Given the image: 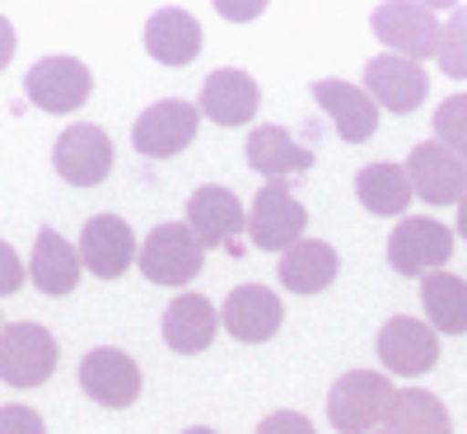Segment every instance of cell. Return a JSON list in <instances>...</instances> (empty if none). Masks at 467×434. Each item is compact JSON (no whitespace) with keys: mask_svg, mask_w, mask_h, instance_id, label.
Here are the masks:
<instances>
[{"mask_svg":"<svg viewBox=\"0 0 467 434\" xmlns=\"http://www.w3.org/2000/svg\"><path fill=\"white\" fill-rule=\"evenodd\" d=\"M453 233L458 229H449L431 215H407L393 233H388V266L425 281V275H435L453 257Z\"/></svg>","mask_w":467,"mask_h":434,"instance_id":"cell-5","label":"cell"},{"mask_svg":"<svg viewBox=\"0 0 467 434\" xmlns=\"http://www.w3.org/2000/svg\"><path fill=\"white\" fill-rule=\"evenodd\" d=\"M356 196L369 215H402L416 202V187L407 178V164H365L356 173Z\"/></svg>","mask_w":467,"mask_h":434,"instance_id":"cell-24","label":"cell"},{"mask_svg":"<svg viewBox=\"0 0 467 434\" xmlns=\"http://www.w3.org/2000/svg\"><path fill=\"white\" fill-rule=\"evenodd\" d=\"M458 233L467 239V196H462V206H458Z\"/></svg>","mask_w":467,"mask_h":434,"instance_id":"cell-33","label":"cell"},{"mask_svg":"<svg viewBox=\"0 0 467 434\" xmlns=\"http://www.w3.org/2000/svg\"><path fill=\"white\" fill-rule=\"evenodd\" d=\"M197 122H202L197 103L160 98L131 122V145H136V154H145V160H173L178 150H187L192 140H197Z\"/></svg>","mask_w":467,"mask_h":434,"instance_id":"cell-4","label":"cell"},{"mask_svg":"<svg viewBox=\"0 0 467 434\" xmlns=\"http://www.w3.org/2000/svg\"><path fill=\"white\" fill-rule=\"evenodd\" d=\"M187 229L202 239V248H234V239L248 229V211L229 187H197L187 196Z\"/></svg>","mask_w":467,"mask_h":434,"instance_id":"cell-16","label":"cell"},{"mask_svg":"<svg viewBox=\"0 0 467 434\" xmlns=\"http://www.w3.org/2000/svg\"><path fill=\"white\" fill-rule=\"evenodd\" d=\"M224 19H234V24H244V19H257L266 5H262V0H220V5H215Z\"/></svg>","mask_w":467,"mask_h":434,"instance_id":"cell-31","label":"cell"},{"mask_svg":"<svg viewBox=\"0 0 467 434\" xmlns=\"http://www.w3.org/2000/svg\"><path fill=\"white\" fill-rule=\"evenodd\" d=\"M314 98H318V108L327 112V122L337 127V136L346 145H365L379 131V103L369 98V89L350 85V80H318Z\"/></svg>","mask_w":467,"mask_h":434,"instance_id":"cell-18","label":"cell"},{"mask_svg":"<svg viewBox=\"0 0 467 434\" xmlns=\"http://www.w3.org/2000/svg\"><path fill=\"white\" fill-rule=\"evenodd\" d=\"M440 70L449 80H467V10L458 5L444 19V37H440Z\"/></svg>","mask_w":467,"mask_h":434,"instance_id":"cell-27","label":"cell"},{"mask_svg":"<svg viewBox=\"0 0 467 434\" xmlns=\"http://www.w3.org/2000/svg\"><path fill=\"white\" fill-rule=\"evenodd\" d=\"M215 327H224V323L206 294H178L164 308V341L178 355H202L215 341Z\"/></svg>","mask_w":467,"mask_h":434,"instance_id":"cell-22","label":"cell"},{"mask_svg":"<svg viewBox=\"0 0 467 434\" xmlns=\"http://www.w3.org/2000/svg\"><path fill=\"white\" fill-rule=\"evenodd\" d=\"M182 434H215V429H206V425H192V429H182Z\"/></svg>","mask_w":467,"mask_h":434,"instance_id":"cell-34","label":"cell"},{"mask_svg":"<svg viewBox=\"0 0 467 434\" xmlns=\"http://www.w3.org/2000/svg\"><path fill=\"white\" fill-rule=\"evenodd\" d=\"M220 323L234 341H244V346H262L281 332L285 323V304L276 290H266V285H239V290H229V299L220 304Z\"/></svg>","mask_w":467,"mask_h":434,"instance_id":"cell-12","label":"cell"},{"mask_svg":"<svg viewBox=\"0 0 467 434\" xmlns=\"http://www.w3.org/2000/svg\"><path fill=\"white\" fill-rule=\"evenodd\" d=\"M383 429L388 434H453V420H449V407L435 398V392H425V388H398Z\"/></svg>","mask_w":467,"mask_h":434,"instance_id":"cell-26","label":"cell"},{"mask_svg":"<svg viewBox=\"0 0 467 434\" xmlns=\"http://www.w3.org/2000/svg\"><path fill=\"white\" fill-rule=\"evenodd\" d=\"M257 434H318V429L308 425L299 411H271V416L257 425Z\"/></svg>","mask_w":467,"mask_h":434,"instance_id":"cell-30","label":"cell"},{"mask_svg":"<svg viewBox=\"0 0 467 434\" xmlns=\"http://www.w3.org/2000/svg\"><path fill=\"white\" fill-rule=\"evenodd\" d=\"M314 164V154H308L285 127H257L248 136V169H257L266 182H281L290 173H304Z\"/></svg>","mask_w":467,"mask_h":434,"instance_id":"cell-23","label":"cell"},{"mask_svg":"<svg viewBox=\"0 0 467 434\" xmlns=\"http://www.w3.org/2000/svg\"><path fill=\"white\" fill-rule=\"evenodd\" d=\"M407 178L416 187V202L425 206H462L467 196V160L444 140H420L407 154Z\"/></svg>","mask_w":467,"mask_h":434,"instance_id":"cell-8","label":"cell"},{"mask_svg":"<svg viewBox=\"0 0 467 434\" xmlns=\"http://www.w3.org/2000/svg\"><path fill=\"white\" fill-rule=\"evenodd\" d=\"M80 257H85L89 275L117 281V275L131 271V262H140V248H136V233L122 215H94L80 233Z\"/></svg>","mask_w":467,"mask_h":434,"instance_id":"cell-15","label":"cell"},{"mask_svg":"<svg viewBox=\"0 0 467 434\" xmlns=\"http://www.w3.org/2000/svg\"><path fill=\"white\" fill-rule=\"evenodd\" d=\"M80 388L99 407H112V411H127L136 398H140V365L131 360L127 350H112V346H99L80 360Z\"/></svg>","mask_w":467,"mask_h":434,"instance_id":"cell-13","label":"cell"},{"mask_svg":"<svg viewBox=\"0 0 467 434\" xmlns=\"http://www.w3.org/2000/svg\"><path fill=\"white\" fill-rule=\"evenodd\" d=\"M145 52L160 66H192L202 57V24L178 5H164L145 19Z\"/></svg>","mask_w":467,"mask_h":434,"instance_id":"cell-19","label":"cell"},{"mask_svg":"<svg viewBox=\"0 0 467 434\" xmlns=\"http://www.w3.org/2000/svg\"><path fill=\"white\" fill-rule=\"evenodd\" d=\"M57 374V336L43 323H5L0 332V378L5 388H43Z\"/></svg>","mask_w":467,"mask_h":434,"instance_id":"cell-3","label":"cell"},{"mask_svg":"<svg viewBox=\"0 0 467 434\" xmlns=\"http://www.w3.org/2000/svg\"><path fill=\"white\" fill-rule=\"evenodd\" d=\"M202 117H211L215 127H248L257 108H262V89L248 70H211L202 80Z\"/></svg>","mask_w":467,"mask_h":434,"instance_id":"cell-17","label":"cell"},{"mask_svg":"<svg viewBox=\"0 0 467 434\" xmlns=\"http://www.w3.org/2000/svg\"><path fill=\"white\" fill-rule=\"evenodd\" d=\"M379 434H388V429H379Z\"/></svg>","mask_w":467,"mask_h":434,"instance_id":"cell-35","label":"cell"},{"mask_svg":"<svg viewBox=\"0 0 467 434\" xmlns=\"http://www.w3.org/2000/svg\"><path fill=\"white\" fill-rule=\"evenodd\" d=\"M112 140L108 131L89 127V122H75L57 136L52 145V169L70 182V187H99L108 173H112Z\"/></svg>","mask_w":467,"mask_h":434,"instance_id":"cell-11","label":"cell"},{"mask_svg":"<svg viewBox=\"0 0 467 434\" xmlns=\"http://www.w3.org/2000/svg\"><path fill=\"white\" fill-rule=\"evenodd\" d=\"M379 360H383V374H398V378H420L431 374L435 360H440V332L420 318H388L379 327Z\"/></svg>","mask_w":467,"mask_h":434,"instance_id":"cell-10","label":"cell"},{"mask_svg":"<svg viewBox=\"0 0 467 434\" xmlns=\"http://www.w3.org/2000/svg\"><path fill=\"white\" fill-rule=\"evenodd\" d=\"M337 271H341V257H337L332 243L304 239V243H295L290 253H281L276 281H281L290 294H323V290L337 281Z\"/></svg>","mask_w":467,"mask_h":434,"instance_id":"cell-21","label":"cell"},{"mask_svg":"<svg viewBox=\"0 0 467 434\" xmlns=\"http://www.w3.org/2000/svg\"><path fill=\"white\" fill-rule=\"evenodd\" d=\"M80 275H85L80 248H70L57 229H37V243H33V257H28V281L43 294L61 299L80 285Z\"/></svg>","mask_w":467,"mask_h":434,"instance_id":"cell-20","label":"cell"},{"mask_svg":"<svg viewBox=\"0 0 467 434\" xmlns=\"http://www.w3.org/2000/svg\"><path fill=\"white\" fill-rule=\"evenodd\" d=\"M365 89L379 108L388 112H416L431 94V80H425V66L420 61H407V57H369L365 61Z\"/></svg>","mask_w":467,"mask_h":434,"instance_id":"cell-14","label":"cell"},{"mask_svg":"<svg viewBox=\"0 0 467 434\" xmlns=\"http://www.w3.org/2000/svg\"><path fill=\"white\" fill-rule=\"evenodd\" d=\"M24 94L33 108H43V112H75V108H85L89 94H94V75L85 61H75V57H43L37 66H28L24 75Z\"/></svg>","mask_w":467,"mask_h":434,"instance_id":"cell-9","label":"cell"},{"mask_svg":"<svg viewBox=\"0 0 467 434\" xmlns=\"http://www.w3.org/2000/svg\"><path fill=\"white\" fill-rule=\"evenodd\" d=\"M393 398H398V388L388 383V374H379V369H350L327 392V420H332L337 434H379Z\"/></svg>","mask_w":467,"mask_h":434,"instance_id":"cell-1","label":"cell"},{"mask_svg":"<svg viewBox=\"0 0 467 434\" xmlns=\"http://www.w3.org/2000/svg\"><path fill=\"white\" fill-rule=\"evenodd\" d=\"M206 266V248L202 239L192 233L187 224H154L145 233V243H140V275L150 285H187V281H197Z\"/></svg>","mask_w":467,"mask_h":434,"instance_id":"cell-2","label":"cell"},{"mask_svg":"<svg viewBox=\"0 0 467 434\" xmlns=\"http://www.w3.org/2000/svg\"><path fill=\"white\" fill-rule=\"evenodd\" d=\"M304 229H308V211L290 196L285 182H266L253 196V211H248V239L262 253H290L295 243H304Z\"/></svg>","mask_w":467,"mask_h":434,"instance_id":"cell-7","label":"cell"},{"mask_svg":"<svg viewBox=\"0 0 467 434\" xmlns=\"http://www.w3.org/2000/svg\"><path fill=\"white\" fill-rule=\"evenodd\" d=\"M435 140H444L453 154L467 160V94H453L435 112Z\"/></svg>","mask_w":467,"mask_h":434,"instance_id":"cell-28","label":"cell"},{"mask_svg":"<svg viewBox=\"0 0 467 434\" xmlns=\"http://www.w3.org/2000/svg\"><path fill=\"white\" fill-rule=\"evenodd\" d=\"M0 434H47V420L37 416L33 407L10 402L5 411H0Z\"/></svg>","mask_w":467,"mask_h":434,"instance_id":"cell-29","label":"cell"},{"mask_svg":"<svg viewBox=\"0 0 467 434\" xmlns=\"http://www.w3.org/2000/svg\"><path fill=\"white\" fill-rule=\"evenodd\" d=\"M0 262H5V294H15L19 290V281H24V266H19V253L5 243L0 248Z\"/></svg>","mask_w":467,"mask_h":434,"instance_id":"cell-32","label":"cell"},{"mask_svg":"<svg viewBox=\"0 0 467 434\" xmlns=\"http://www.w3.org/2000/svg\"><path fill=\"white\" fill-rule=\"evenodd\" d=\"M420 308L425 323L444 336H462L467 332V281L453 271H435L420 281Z\"/></svg>","mask_w":467,"mask_h":434,"instance_id":"cell-25","label":"cell"},{"mask_svg":"<svg viewBox=\"0 0 467 434\" xmlns=\"http://www.w3.org/2000/svg\"><path fill=\"white\" fill-rule=\"evenodd\" d=\"M374 37L383 47H393V57H407V61H425V57H440V37H444V24L435 15V5H379L374 19H369Z\"/></svg>","mask_w":467,"mask_h":434,"instance_id":"cell-6","label":"cell"}]
</instances>
